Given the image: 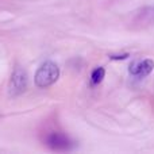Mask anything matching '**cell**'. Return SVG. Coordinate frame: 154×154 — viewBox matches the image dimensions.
I'll list each match as a JSON object with an SVG mask.
<instances>
[{
	"mask_svg": "<svg viewBox=\"0 0 154 154\" xmlns=\"http://www.w3.org/2000/svg\"><path fill=\"white\" fill-rule=\"evenodd\" d=\"M60 79V68L56 62L46 61L37 69L34 82L38 88H48Z\"/></svg>",
	"mask_w": 154,
	"mask_h": 154,
	"instance_id": "obj_1",
	"label": "cell"
},
{
	"mask_svg": "<svg viewBox=\"0 0 154 154\" xmlns=\"http://www.w3.org/2000/svg\"><path fill=\"white\" fill-rule=\"evenodd\" d=\"M46 146H49L51 150H56V152H66L70 150L73 146L72 141L68 138L65 134L60 133V131H50L45 135L43 139Z\"/></svg>",
	"mask_w": 154,
	"mask_h": 154,
	"instance_id": "obj_2",
	"label": "cell"
},
{
	"mask_svg": "<svg viewBox=\"0 0 154 154\" xmlns=\"http://www.w3.org/2000/svg\"><path fill=\"white\" fill-rule=\"evenodd\" d=\"M29 85V76H27L26 70H23L20 66H16L14 69L12 75L10 80V95L12 96H19L27 89Z\"/></svg>",
	"mask_w": 154,
	"mask_h": 154,
	"instance_id": "obj_3",
	"label": "cell"
},
{
	"mask_svg": "<svg viewBox=\"0 0 154 154\" xmlns=\"http://www.w3.org/2000/svg\"><path fill=\"white\" fill-rule=\"evenodd\" d=\"M154 70V61L150 58L142 60V61H137L133 65H130L128 73L131 76L137 77V79H143V77L149 76Z\"/></svg>",
	"mask_w": 154,
	"mask_h": 154,
	"instance_id": "obj_4",
	"label": "cell"
},
{
	"mask_svg": "<svg viewBox=\"0 0 154 154\" xmlns=\"http://www.w3.org/2000/svg\"><path fill=\"white\" fill-rule=\"evenodd\" d=\"M104 76H106V69L103 66H99L96 69H93L92 75H91V84L92 85H97L103 81Z\"/></svg>",
	"mask_w": 154,
	"mask_h": 154,
	"instance_id": "obj_5",
	"label": "cell"
},
{
	"mask_svg": "<svg viewBox=\"0 0 154 154\" xmlns=\"http://www.w3.org/2000/svg\"><path fill=\"white\" fill-rule=\"evenodd\" d=\"M130 57V54L128 53H125V54H111L109 56V58L111 60H115V61H119V60H126Z\"/></svg>",
	"mask_w": 154,
	"mask_h": 154,
	"instance_id": "obj_6",
	"label": "cell"
}]
</instances>
